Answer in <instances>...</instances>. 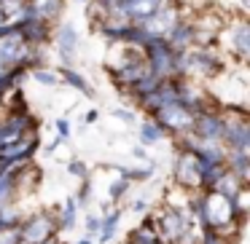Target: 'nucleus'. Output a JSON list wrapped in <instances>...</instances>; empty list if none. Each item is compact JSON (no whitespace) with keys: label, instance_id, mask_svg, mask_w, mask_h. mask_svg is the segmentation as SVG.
I'll return each instance as SVG.
<instances>
[{"label":"nucleus","instance_id":"6ab92c4d","mask_svg":"<svg viewBox=\"0 0 250 244\" xmlns=\"http://www.w3.org/2000/svg\"><path fill=\"white\" fill-rule=\"evenodd\" d=\"M153 172H156V167H153L151 161H148L146 167L140 164V167H132V169H121V167H119V174H121V177H126L132 185H135V183H146V180H151V177H153Z\"/></svg>","mask_w":250,"mask_h":244},{"label":"nucleus","instance_id":"7c9ffc66","mask_svg":"<svg viewBox=\"0 0 250 244\" xmlns=\"http://www.w3.org/2000/svg\"><path fill=\"white\" fill-rule=\"evenodd\" d=\"M97 110H89V113H86V121H89V124H92V121H97Z\"/></svg>","mask_w":250,"mask_h":244},{"label":"nucleus","instance_id":"9b49d317","mask_svg":"<svg viewBox=\"0 0 250 244\" xmlns=\"http://www.w3.org/2000/svg\"><path fill=\"white\" fill-rule=\"evenodd\" d=\"M62 8H65V0H27V11L51 24L62 17Z\"/></svg>","mask_w":250,"mask_h":244},{"label":"nucleus","instance_id":"bb28decb","mask_svg":"<svg viewBox=\"0 0 250 244\" xmlns=\"http://www.w3.org/2000/svg\"><path fill=\"white\" fill-rule=\"evenodd\" d=\"M113 118H121V121H126V124H135L137 113H135V110H129V108H116L113 110Z\"/></svg>","mask_w":250,"mask_h":244},{"label":"nucleus","instance_id":"f257e3e1","mask_svg":"<svg viewBox=\"0 0 250 244\" xmlns=\"http://www.w3.org/2000/svg\"><path fill=\"white\" fill-rule=\"evenodd\" d=\"M215 49L226 59H234L239 67H245L250 56V24L248 17H229L226 24L215 35Z\"/></svg>","mask_w":250,"mask_h":244},{"label":"nucleus","instance_id":"6e6552de","mask_svg":"<svg viewBox=\"0 0 250 244\" xmlns=\"http://www.w3.org/2000/svg\"><path fill=\"white\" fill-rule=\"evenodd\" d=\"M191 134H194L196 140H221V134H223V108H221V102L207 108V110H202V113H196Z\"/></svg>","mask_w":250,"mask_h":244},{"label":"nucleus","instance_id":"f8f14e48","mask_svg":"<svg viewBox=\"0 0 250 244\" xmlns=\"http://www.w3.org/2000/svg\"><path fill=\"white\" fill-rule=\"evenodd\" d=\"M57 73H60V81L65 83V86L76 89V92L81 94V97H94V86H92V83H89L78 70H73V65H62V67H57Z\"/></svg>","mask_w":250,"mask_h":244},{"label":"nucleus","instance_id":"393cba45","mask_svg":"<svg viewBox=\"0 0 250 244\" xmlns=\"http://www.w3.org/2000/svg\"><path fill=\"white\" fill-rule=\"evenodd\" d=\"M83 231H86V236H97L100 231V212H86V220H83Z\"/></svg>","mask_w":250,"mask_h":244},{"label":"nucleus","instance_id":"b1692460","mask_svg":"<svg viewBox=\"0 0 250 244\" xmlns=\"http://www.w3.org/2000/svg\"><path fill=\"white\" fill-rule=\"evenodd\" d=\"M0 244H22V239H19V225L0 228Z\"/></svg>","mask_w":250,"mask_h":244},{"label":"nucleus","instance_id":"9d476101","mask_svg":"<svg viewBox=\"0 0 250 244\" xmlns=\"http://www.w3.org/2000/svg\"><path fill=\"white\" fill-rule=\"evenodd\" d=\"M167 43L172 46L175 51H186V49H191V46L196 43V33H194V24H191V19L183 17L172 30H169Z\"/></svg>","mask_w":250,"mask_h":244},{"label":"nucleus","instance_id":"39448f33","mask_svg":"<svg viewBox=\"0 0 250 244\" xmlns=\"http://www.w3.org/2000/svg\"><path fill=\"white\" fill-rule=\"evenodd\" d=\"M153 118L164 126V131L169 134V140H178V137H183V134H188V131H191L196 115L191 113L186 105L169 102V105H164V108H159L156 113H153Z\"/></svg>","mask_w":250,"mask_h":244},{"label":"nucleus","instance_id":"2eb2a0df","mask_svg":"<svg viewBox=\"0 0 250 244\" xmlns=\"http://www.w3.org/2000/svg\"><path fill=\"white\" fill-rule=\"evenodd\" d=\"M78 209H81V206H78V201L73 199V196L62 206H54V212H57V228H60V233L62 231H73V228L78 225Z\"/></svg>","mask_w":250,"mask_h":244},{"label":"nucleus","instance_id":"f3484780","mask_svg":"<svg viewBox=\"0 0 250 244\" xmlns=\"http://www.w3.org/2000/svg\"><path fill=\"white\" fill-rule=\"evenodd\" d=\"M242 185H248V183H242V180H239L237 174L229 172V169H226V172H223L221 177H218V183L212 185L210 190H215V193H223V196H229V199H231V196L237 193V190L242 188Z\"/></svg>","mask_w":250,"mask_h":244},{"label":"nucleus","instance_id":"20e7f679","mask_svg":"<svg viewBox=\"0 0 250 244\" xmlns=\"http://www.w3.org/2000/svg\"><path fill=\"white\" fill-rule=\"evenodd\" d=\"M172 185L188 190V193H199L202 190V161L196 158L194 150L178 145L172 161Z\"/></svg>","mask_w":250,"mask_h":244},{"label":"nucleus","instance_id":"a878e982","mask_svg":"<svg viewBox=\"0 0 250 244\" xmlns=\"http://www.w3.org/2000/svg\"><path fill=\"white\" fill-rule=\"evenodd\" d=\"M54 131H57V137H60V140H70V134H73L70 121H67V118H57L54 121Z\"/></svg>","mask_w":250,"mask_h":244},{"label":"nucleus","instance_id":"aec40b11","mask_svg":"<svg viewBox=\"0 0 250 244\" xmlns=\"http://www.w3.org/2000/svg\"><path fill=\"white\" fill-rule=\"evenodd\" d=\"M30 78H33L35 83H41V86H60V73L54 70V67L43 65V67H33L30 70Z\"/></svg>","mask_w":250,"mask_h":244},{"label":"nucleus","instance_id":"7ed1b4c3","mask_svg":"<svg viewBox=\"0 0 250 244\" xmlns=\"http://www.w3.org/2000/svg\"><path fill=\"white\" fill-rule=\"evenodd\" d=\"M57 236H60V228H57L54 209H35L30 215H24L22 223H19V239H22V244H43Z\"/></svg>","mask_w":250,"mask_h":244},{"label":"nucleus","instance_id":"4be33fe9","mask_svg":"<svg viewBox=\"0 0 250 244\" xmlns=\"http://www.w3.org/2000/svg\"><path fill=\"white\" fill-rule=\"evenodd\" d=\"M67 174H70V177H76L78 183H83V180H92V169H89V164L78 161V158H73V161L67 164Z\"/></svg>","mask_w":250,"mask_h":244},{"label":"nucleus","instance_id":"5701e85b","mask_svg":"<svg viewBox=\"0 0 250 244\" xmlns=\"http://www.w3.org/2000/svg\"><path fill=\"white\" fill-rule=\"evenodd\" d=\"M196 244H231L229 239H223L221 233L210 231V228H205V231L199 233V239H196Z\"/></svg>","mask_w":250,"mask_h":244},{"label":"nucleus","instance_id":"ddd939ff","mask_svg":"<svg viewBox=\"0 0 250 244\" xmlns=\"http://www.w3.org/2000/svg\"><path fill=\"white\" fill-rule=\"evenodd\" d=\"M137 134H140L143 145H159V142L169 140V134L164 131V126L159 124L153 115H146V118H143V124L137 126Z\"/></svg>","mask_w":250,"mask_h":244},{"label":"nucleus","instance_id":"473e14b6","mask_svg":"<svg viewBox=\"0 0 250 244\" xmlns=\"http://www.w3.org/2000/svg\"><path fill=\"white\" fill-rule=\"evenodd\" d=\"M43 244H62V242H60V236H57V239H49V242H43Z\"/></svg>","mask_w":250,"mask_h":244},{"label":"nucleus","instance_id":"dca6fc26","mask_svg":"<svg viewBox=\"0 0 250 244\" xmlns=\"http://www.w3.org/2000/svg\"><path fill=\"white\" fill-rule=\"evenodd\" d=\"M156 242H159V236H156V228H153L151 212H146L143 223L126 236V244H156Z\"/></svg>","mask_w":250,"mask_h":244},{"label":"nucleus","instance_id":"423d86ee","mask_svg":"<svg viewBox=\"0 0 250 244\" xmlns=\"http://www.w3.org/2000/svg\"><path fill=\"white\" fill-rule=\"evenodd\" d=\"M180 19H183V6H180L178 0H167V3L159 6L140 27H143V33H146L148 38H167L169 30H172Z\"/></svg>","mask_w":250,"mask_h":244},{"label":"nucleus","instance_id":"c85d7f7f","mask_svg":"<svg viewBox=\"0 0 250 244\" xmlns=\"http://www.w3.org/2000/svg\"><path fill=\"white\" fill-rule=\"evenodd\" d=\"M132 156L140 158V161H148V153H146V145L143 148H132Z\"/></svg>","mask_w":250,"mask_h":244},{"label":"nucleus","instance_id":"2f4dec72","mask_svg":"<svg viewBox=\"0 0 250 244\" xmlns=\"http://www.w3.org/2000/svg\"><path fill=\"white\" fill-rule=\"evenodd\" d=\"M3 24H8V19H6V14H3V8H0V27Z\"/></svg>","mask_w":250,"mask_h":244},{"label":"nucleus","instance_id":"a211bd4d","mask_svg":"<svg viewBox=\"0 0 250 244\" xmlns=\"http://www.w3.org/2000/svg\"><path fill=\"white\" fill-rule=\"evenodd\" d=\"M17 201V188H14V172L0 167V206Z\"/></svg>","mask_w":250,"mask_h":244},{"label":"nucleus","instance_id":"4468645a","mask_svg":"<svg viewBox=\"0 0 250 244\" xmlns=\"http://www.w3.org/2000/svg\"><path fill=\"white\" fill-rule=\"evenodd\" d=\"M229 172H234L242 183L250 180V150H229L226 148V158H223Z\"/></svg>","mask_w":250,"mask_h":244},{"label":"nucleus","instance_id":"412c9836","mask_svg":"<svg viewBox=\"0 0 250 244\" xmlns=\"http://www.w3.org/2000/svg\"><path fill=\"white\" fill-rule=\"evenodd\" d=\"M129 188H132V183L126 177H116L113 183H110V190H108V199H110V204H121V199H124L126 193H129Z\"/></svg>","mask_w":250,"mask_h":244},{"label":"nucleus","instance_id":"72a5a7b5","mask_svg":"<svg viewBox=\"0 0 250 244\" xmlns=\"http://www.w3.org/2000/svg\"><path fill=\"white\" fill-rule=\"evenodd\" d=\"M73 3H89V0H73Z\"/></svg>","mask_w":250,"mask_h":244},{"label":"nucleus","instance_id":"f03ea898","mask_svg":"<svg viewBox=\"0 0 250 244\" xmlns=\"http://www.w3.org/2000/svg\"><path fill=\"white\" fill-rule=\"evenodd\" d=\"M140 49H143V56H146L148 70H151L153 75H159V78L178 75L180 51H175L172 46L167 43V38H148Z\"/></svg>","mask_w":250,"mask_h":244},{"label":"nucleus","instance_id":"c756f323","mask_svg":"<svg viewBox=\"0 0 250 244\" xmlns=\"http://www.w3.org/2000/svg\"><path fill=\"white\" fill-rule=\"evenodd\" d=\"M76 244H97V242H94V239H92V236H86V233H83V236H81V239H78V242H76Z\"/></svg>","mask_w":250,"mask_h":244},{"label":"nucleus","instance_id":"0eeeda50","mask_svg":"<svg viewBox=\"0 0 250 244\" xmlns=\"http://www.w3.org/2000/svg\"><path fill=\"white\" fill-rule=\"evenodd\" d=\"M51 43L57 49V56L62 59V65H73L81 49V38H78V30L70 22H62L51 30Z\"/></svg>","mask_w":250,"mask_h":244},{"label":"nucleus","instance_id":"1a4fd4ad","mask_svg":"<svg viewBox=\"0 0 250 244\" xmlns=\"http://www.w3.org/2000/svg\"><path fill=\"white\" fill-rule=\"evenodd\" d=\"M121 220H124V212L121 206H108V209H100V231L94 236L97 244H113L119 239V231H121Z\"/></svg>","mask_w":250,"mask_h":244},{"label":"nucleus","instance_id":"cd10ccee","mask_svg":"<svg viewBox=\"0 0 250 244\" xmlns=\"http://www.w3.org/2000/svg\"><path fill=\"white\" fill-rule=\"evenodd\" d=\"M129 209L135 212V215H146V212L151 209V204H148L146 199H135V201H132V204H129Z\"/></svg>","mask_w":250,"mask_h":244}]
</instances>
